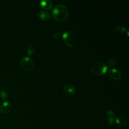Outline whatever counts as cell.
Returning <instances> with one entry per match:
<instances>
[{
    "mask_svg": "<svg viewBox=\"0 0 129 129\" xmlns=\"http://www.w3.org/2000/svg\"><path fill=\"white\" fill-rule=\"evenodd\" d=\"M69 14L67 7L62 4L56 5L52 10V16L53 19L58 22H62L66 20Z\"/></svg>",
    "mask_w": 129,
    "mask_h": 129,
    "instance_id": "6da1fadb",
    "label": "cell"
},
{
    "mask_svg": "<svg viewBox=\"0 0 129 129\" xmlns=\"http://www.w3.org/2000/svg\"><path fill=\"white\" fill-rule=\"evenodd\" d=\"M64 43L70 47H74L77 43V37L76 34L72 31L68 30L65 31L62 35Z\"/></svg>",
    "mask_w": 129,
    "mask_h": 129,
    "instance_id": "7a4b0ae2",
    "label": "cell"
},
{
    "mask_svg": "<svg viewBox=\"0 0 129 129\" xmlns=\"http://www.w3.org/2000/svg\"><path fill=\"white\" fill-rule=\"evenodd\" d=\"M107 69V65L101 61H95L93 63L91 68V72L97 76L104 75L106 73Z\"/></svg>",
    "mask_w": 129,
    "mask_h": 129,
    "instance_id": "3957f363",
    "label": "cell"
},
{
    "mask_svg": "<svg viewBox=\"0 0 129 129\" xmlns=\"http://www.w3.org/2000/svg\"><path fill=\"white\" fill-rule=\"evenodd\" d=\"M20 66L23 70L26 71H30L34 68V62L30 57L29 56H25L21 59Z\"/></svg>",
    "mask_w": 129,
    "mask_h": 129,
    "instance_id": "277c9868",
    "label": "cell"
},
{
    "mask_svg": "<svg viewBox=\"0 0 129 129\" xmlns=\"http://www.w3.org/2000/svg\"><path fill=\"white\" fill-rule=\"evenodd\" d=\"M105 114L108 124L110 126L113 125L116 117L114 112L112 110H106Z\"/></svg>",
    "mask_w": 129,
    "mask_h": 129,
    "instance_id": "5b68a950",
    "label": "cell"
},
{
    "mask_svg": "<svg viewBox=\"0 0 129 129\" xmlns=\"http://www.w3.org/2000/svg\"><path fill=\"white\" fill-rule=\"evenodd\" d=\"M108 74L110 78L114 80H119L121 77L120 72L116 68H111L109 69Z\"/></svg>",
    "mask_w": 129,
    "mask_h": 129,
    "instance_id": "8992f818",
    "label": "cell"
},
{
    "mask_svg": "<svg viewBox=\"0 0 129 129\" xmlns=\"http://www.w3.org/2000/svg\"><path fill=\"white\" fill-rule=\"evenodd\" d=\"M12 109V104L8 101L2 103L0 106V111L3 114L9 113Z\"/></svg>",
    "mask_w": 129,
    "mask_h": 129,
    "instance_id": "52a82bcc",
    "label": "cell"
},
{
    "mask_svg": "<svg viewBox=\"0 0 129 129\" xmlns=\"http://www.w3.org/2000/svg\"><path fill=\"white\" fill-rule=\"evenodd\" d=\"M63 90L64 93L69 96H72L75 94L76 89L74 86L71 84H67L63 86Z\"/></svg>",
    "mask_w": 129,
    "mask_h": 129,
    "instance_id": "ba28073f",
    "label": "cell"
},
{
    "mask_svg": "<svg viewBox=\"0 0 129 129\" xmlns=\"http://www.w3.org/2000/svg\"><path fill=\"white\" fill-rule=\"evenodd\" d=\"M115 123L120 127H124L127 124V119L122 116H119L116 117Z\"/></svg>",
    "mask_w": 129,
    "mask_h": 129,
    "instance_id": "9c48e42d",
    "label": "cell"
},
{
    "mask_svg": "<svg viewBox=\"0 0 129 129\" xmlns=\"http://www.w3.org/2000/svg\"><path fill=\"white\" fill-rule=\"evenodd\" d=\"M41 7L45 10H50L53 6V3L51 0H44L40 2Z\"/></svg>",
    "mask_w": 129,
    "mask_h": 129,
    "instance_id": "30bf717a",
    "label": "cell"
},
{
    "mask_svg": "<svg viewBox=\"0 0 129 129\" xmlns=\"http://www.w3.org/2000/svg\"><path fill=\"white\" fill-rule=\"evenodd\" d=\"M39 18L43 21H47L50 18V14L45 11H41L38 13Z\"/></svg>",
    "mask_w": 129,
    "mask_h": 129,
    "instance_id": "8fae6325",
    "label": "cell"
},
{
    "mask_svg": "<svg viewBox=\"0 0 129 129\" xmlns=\"http://www.w3.org/2000/svg\"><path fill=\"white\" fill-rule=\"evenodd\" d=\"M115 30L120 34H123L127 31L126 28L121 25H118L115 27Z\"/></svg>",
    "mask_w": 129,
    "mask_h": 129,
    "instance_id": "7c38bea8",
    "label": "cell"
},
{
    "mask_svg": "<svg viewBox=\"0 0 129 129\" xmlns=\"http://www.w3.org/2000/svg\"><path fill=\"white\" fill-rule=\"evenodd\" d=\"M35 51V47L33 45H30L27 49V53L28 56H30L33 54Z\"/></svg>",
    "mask_w": 129,
    "mask_h": 129,
    "instance_id": "4fadbf2b",
    "label": "cell"
},
{
    "mask_svg": "<svg viewBox=\"0 0 129 129\" xmlns=\"http://www.w3.org/2000/svg\"><path fill=\"white\" fill-rule=\"evenodd\" d=\"M116 63H117V62H116V61L115 59L111 58V59H109L107 61V67H110V68H112V67L116 66Z\"/></svg>",
    "mask_w": 129,
    "mask_h": 129,
    "instance_id": "5bb4252c",
    "label": "cell"
},
{
    "mask_svg": "<svg viewBox=\"0 0 129 129\" xmlns=\"http://www.w3.org/2000/svg\"><path fill=\"white\" fill-rule=\"evenodd\" d=\"M62 37L61 34L59 32H54L52 34V37L55 39H58L61 38Z\"/></svg>",
    "mask_w": 129,
    "mask_h": 129,
    "instance_id": "9a60e30c",
    "label": "cell"
},
{
    "mask_svg": "<svg viewBox=\"0 0 129 129\" xmlns=\"http://www.w3.org/2000/svg\"><path fill=\"white\" fill-rule=\"evenodd\" d=\"M0 97L2 99H6L8 97V94L5 90H2L0 92Z\"/></svg>",
    "mask_w": 129,
    "mask_h": 129,
    "instance_id": "2e32d148",
    "label": "cell"
}]
</instances>
